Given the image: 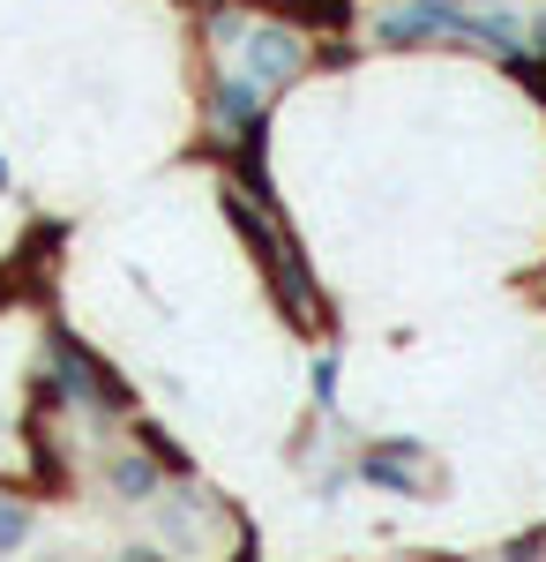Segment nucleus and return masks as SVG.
Masks as SVG:
<instances>
[{
    "mask_svg": "<svg viewBox=\"0 0 546 562\" xmlns=\"http://www.w3.org/2000/svg\"><path fill=\"white\" fill-rule=\"evenodd\" d=\"M420 435H397V442H375V450H360V480L367 487H389V495H420Z\"/></svg>",
    "mask_w": 546,
    "mask_h": 562,
    "instance_id": "7ed1b4c3",
    "label": "nucleus"
},
{
    "mask_svg": "<svg viewBox=\"0 0 546 562\" xmlns=\"http://www.w3.org/2000/svg\"><path fill=\"white\" fill-rule=\"evenodd\" d=\"M158 525H166V540H187V532H195V503H166Z\"/></svg>",
    "mask_w": 546,
    "mask_h": 562,
    "instance_id": "1a4fd4ad",
    "label": "nucleus"
},
{
    "mask_svg": "<svg viewBox=\"0 0 546 562\" xmlns=\"http://www.w3.org/2000/svg\"><path fill=\"white\" fill-rule=\"evenodd\" d=\"M315 405H337V360L330 352L315 360Z\"/></svg>",
    "mask_w": 546,
    "mask_h": 562,
    "instance_id": "9d476101",
    "label": "nucleus"
},
{
    "mask_svg": "<svg viewBox=\"0 0 546 562\" xmlns=\"http://www.w3.org/2000/svg\"><path fill=\"white\" fill-rule=\"evenodd\" d=\"M105 480H113V495H121V503H150V495H158V480H166V458H158L150 442H143V450H121Z\"/></svg>",
    "mask_w": 546,
    "mask_h": 562,
    "instance_id": "423d86ee",
    "label": "nucleus"
},
{
    "mask_svg": "<svg viewBox=\"0 0 546 562\" xmlns=\"http://www.w3.org/2000/svg\"><path fill=\"white\" fill-rule=\"evenodd\" d=\"M457 8L464 0H412V8H389V15H375V38L382 45H434V38H450Z\"/></svg>",
    "mask_w": 546,
    "mask_h": 562,
    "instance_id": "20e7f679",
    "label": "nucleus"
},
{
    "mask_svg": "<svg viewBox=\"0 0 546 562\" xmlns=\"http://www.w3.org/2000/svg\"><path fill=\"white\" fill-rule=\"evenodd\" d=\"M211 105H217V121H225L232 135H254V128H262V83H254L248 68H232V76H217Z\"/></svg>",
    "mask_w": 546,
    "mask_h": 562,
    "instance_id": "39448f33",
    "label": "nucleus"
},
{
    "mask_svg": "<svg viewBox=\"0 0 546 562\" xmlns=\"http://www.w3.org/2000/svg\"><path fill=\"white\" fill-rule=\"evenodd\" d=\"M0 188H8V166H0Z\"/></svg>",
    "mask_w": 546,
    "mask_h": 562,
    "instance_id": "f8f14e48",
    "label": "nucleus"
},
{
    "mask_svg": "<svg viewBox=\"0 0 546 562\" xmlns=\"http://www.w3.org/2000/svg\"><path fill=\"white\" fill-rule=\"evenodd\" d=\"M53 368H60V397L68 405H83V413H127V390L105 375V368H90L83 352H76V338H53Z\"/></svg>",
    "mask_w": 546,
    "mask_h": 562,
    "instance_id": "f257e3e1",
    "label": "nucleus"
},
{
    "mask_svg": "<svg viewBox=\"0 0 546 562\" xmlns=\"http://www.w3.org/2000/svg\"><path fill=\"white\" fill-rule=\"evenodd\" d=\"M524 45H532V53H546V8L532 15V23H524Z\"/></svg>",
    "mask_w": 546,
    "mask_h": 562,
    "instance_id": "9b49d317",
    "label": "nucleus"
},
{
    "mask_svg": "<svg viewBox=\"0 0 546 562\" xmlns=\"http://www.w3.org/2000/svg\"><path fill=\"white\" fill-rule=\"evenodd\" d=\"M240 68H248L262 90H277V83H293L299 68H307V45H299V31H248V45H240Z\"/></svg>",
    "mask_w": 546,
    "mask_h": 562,
    "instance_id": "f03ea898",
    "label": "nucleus"
},
{
    "mask_svg": "<svg viewBox=\"0 0 546 562\" xmlns=\"http://www.w3.org/2000/svg\"><path fill=\"white\" fill-rule=\"evenodd\" d=\"M248 31H254V23H248V15H232V8H217V15H211V38L217 45H248Z\"/></svg>",
    "mask_w": 546,
    "mask_h": 562,
    "instance_id": "6e6552de",
    "label": "nucleus"
},
{
    "mask_svg": "<svg viewBox=\"0 0 546 562\" xmlns=\"http://www.w3.org/2000/svg\"><path fill=\"white\" fill-rule=\"evenodd\" d=\"M23 540H31V510H23V503H0V555L23 548Z\"/></svg>",
    "mask_w": 546,
    "mask_h": 562,
    "instance_id": "0eeeda50",
    "label": "nucleus"
}]
</instances>
